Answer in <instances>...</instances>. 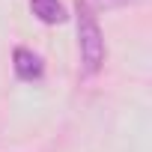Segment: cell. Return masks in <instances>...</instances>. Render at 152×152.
I'll return each mask as SVG.
<instances>
[{
  "label": "cell",
  "instance_id": "cell-1",
  "mask_svg": "<svg viewBox=\"0 0 152 152\" xmlns=\"http://www.w3.org/2000/svg\"><path fill=\"white\" fill-rule=\"evenodd\" d=\"M78 39H81V60H84V72L93 75L99 72L102 60H104V39L99 30V21L90 9V3L78 0Z\"/></svg>",
  "mask_w": 152,
  "mask_h": 152
},
{
  "label": "cell",
  "instance_id": "cell-2",
  "mask_svg": "<svg viewBox=\"0 0 152 152\" xmlns=\"http://www.w3.org/2000/svg\"><path fill=\"white\" fill-rule=\"evenodd\" d=\"M12 66H15V75L21 81H39L45 75V66H42V57L33 54L30 48H15L12 54Z\"/></svg>",
  "mask_w": 152,
  "mask_h": 152
},
{
  "label": "cell",
  "instance_id": "cell-3",
  "mask_svg": "<svg viewBox=\"0 0 152 152\" xmlns=\"http://www.w3.org/2000/svg\"><path fill=\"white\" fill-rule=\"evenodd\" d=\"M30 9L45 24H63L66 21V9H63L60 0H30Z\"/></svg>",
  "mask_w": 152,
  "mask_h": 152
},
{
  "label": "cell",
  "instance_id": "cell-4",
  "mask_svg": "<svg viewBox=\"0 0 152 152\" xmlns=\"http://www.w3.org/2000/svg\"><path fill=\"white\" fill-rule=\"evenodd\" d=\"M99 9H116V6H134V3H143V0H93Z\"/></svg>",
  "mask_w": 152,
  "mask_h": 152
}]
</instances>
